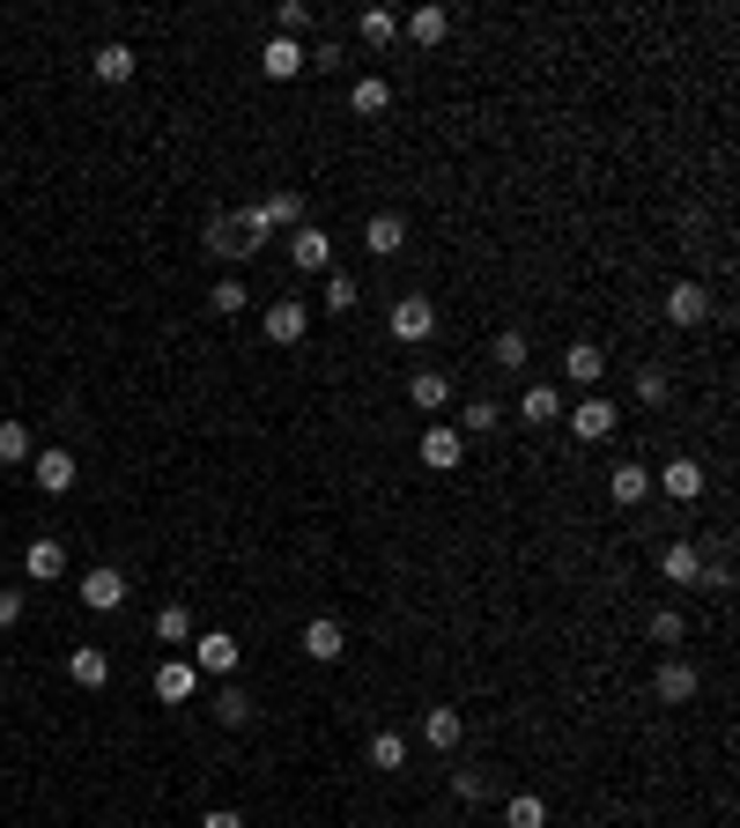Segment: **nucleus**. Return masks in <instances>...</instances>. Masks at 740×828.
<instances>
[{"label": "nucleus", "instance_id": "obj_12", "mask_svg": "<svg viewBox=\"0 0 740 828\" xmlns=\"http://www.w3.org/2000/svg\"><path fill=\"white\" fill-rule=\"evenodd\" d=\"M704 318H711L704 282H674V289H666V326H704Z\"/></svg>", "mask_w": 740, "mask_h": 828}, {"label": "nucleus", "instance_id": "obj_28", "mask_svg": "<svg viewBox=\"0 0 740 828\" xmlns=\"http://www.w3.org/2000/svg\"><path fill=\"white\" fill-rule=\"evenodd\" d=\"M319 304H326L334 318H341V311H356V304H363V289H356V274H341V267H334V274H326V289H319Z\"/></svg>", "mask_w": 740, "mask_h": 828}, {"label": "nucleus", "instance_id": "obj_30", "mask_svg": "<svg viewBox=\"0 0 740 828\" xmlns=\"http://www.w3.org/2000/svg\"><path fill=\"white\" fill-rule=\"evenodd\" d=\"M245 304H252V289H245V282H237V274H222L215 289H208V311H215V318H237V311H245Z\"/></svg>", "mask_w": 740, "mask_h": 828}, {"label": "nucleus", "instance_id": "obj_5", "mask_svg": "<svg viewBox=\"0 0 740 828\" xmlns=\"http://www.w3.org/2000/svg\"><path fill=\"white\" fill-rule=\"evenodd\" d=\"M289 259L304 274H334V237H326L319 222H304V230H289Z\"/></svg>", "mask_w": 740, "mask_h": 828}, {"label": "nucleus", "instance_id": "obj_38", "mask_svg": "<svg viewBox=\"0 0 740 828\" xmlns=\"http://www.w3.org/2000/svg\"><path fill=\"white\" fill-rule=\"evenodd\" d=\"M215 718H222V725H245V718H252V696H245L237 681H222V696H215Z\"/></svg>", "mask_w": 740, "mask_h": 828}, {"label": "nucleus", "instance_id": "obj_6", "mask_svg": "<svg viewBox=\"0 0 740 828\" xmlns=\"http://www.w3.org/2000/svg\"><path fill=\"white\" fill-rule=\"evenodd\" d=\"M30 481L45 488V496H67V488H74V452H60V444L30 452Z\"/></svg>", "mask_w": 740, "mask_h": 828}, {"label": "nucleus", "instance_id": "obj_24", "mask_svg": "<svg viewBox=\"0 0 740 828\" xmlns=\"http://www.w3.org/2000/svg\"><path fill=\"white\" fill-rule=\"evenodd\" d=\"M385 104H393V82H378V74H363V82L348 89V112H356V119H378Z\"/></svg>", "mask_w": 740, "mask_h": 828}, {"label": "nucleus", "instance_id": "obj_19", "mask_svg": "<svg viewBox=\"0 0 740 828\" xmlns=\"http://www.w3.org/2000/svg\"><path fill=\"white\" fill-rule=\"evenodd\" d=\"M363 244L378 252V259H393L400 244H408V222H400L393 208H385V215H370V222H363Z\"/></svg>", "mask_w": 740, "mask_h": 828}, {"label": "nucleus", "instance_id": "obj_37", "mask_svg": "<svg viewBox=\"0 0 740 828\" xmlns=\"http://www.w3.org/2000/svg\"><path fill=\"white\" fill-rule=\"evenodd\" d=\"M644 636H652V644H666V651H674V644H681V636H689V622H681V614H674V607H659V614H652V622H644Z\"/></svg>", "mask_w": 740, "mask_h": 828}, {"label": "nucleus", "instance_id": "obj_35", "mask_svg": "<svg viewBox=\"0 0 740 828\" xmlns=\"http://www.w3.org/2000/svg\"><path fill=\"white\" fill-rule=\"evenodd\" d=\"M504 821H511V828H548V806L533 799V792H511V806H504Z\"/></svg>", "mask_w": 740, "mask_h": 828}, {"label": "nucleus", "instance_id": "obj_7", "mask_svg": "<svg viewBox=\"0 0 740 828\" xmlns=\"http://www.w3.org/2000/svg\"><path fill=\"white\" fill-rule=\"evenodd\" d=\"M696 688H704V673H696L689 658H666L659 673H652V696H659V703H696Z\"/></svg>", "mask_w": 740, "mask_h": 828}, {"label": "nucleus", "instance_id": "obj_23", "mask_svg": "<svg viewBox=\"0 0 740 828\" xmlns=\"http://www.w3.org/2000/svg\"><path fill=\"white\" fill-rule=\"evenodd\" d=\"M208 252H215V259H252V244H245V230H237V215H215V222H208Z\"/></svg>", "mask_w": 740, "mask_h": 828}, {"label": "nucleus", "instance_id": "obj_11", "mask_svg": "<svg viewBox=\"0 0 740 828\" xmlns=\"http://www.w3.org/2000/svg\"><path fill=\"white\" fill-rule=\"evenodd\" d=\"M23 577L30 585H60V577H67V548H60V540H30L23 548Z\"/></svg>", "mask_w": 740, "mask_h": 828}, {"label": "nucleus", "instance_id": "obj_39", "mask_svg": "<svg viewBox=\"0 0 740 828\" xmlns=\"http://www.w3.org/2000/svg\"><path fill=\"white\" fill-rule=\"evenodd\" d=\"M666 392H674V378H666L659 363H644L637 370V400H644V407H666Z\"/></svg>", "mask_w": 740, "mask_h": 828}, {"label": "nucleus", "instance_id": "obj_33", "mask_svg": "<svg viewBox=\"0 0 740 828\" xmlns=\"http://www.w3.org/2000/svg\"><path fill=\"white\" fill-rule=\"evenodd\" d=\"M260 208H267L274 230H304V193H289V185H282L274 200H260Z\"/></svg>", "mask_w": 740, "mask_h": 828}, {"label": "nucleus", "instance_id": "obj_17", "mask_svg": "<svg viewBox=\"0 0 740 828\" xmlns=\"http://www.w3.org/2000/svg\"><path fill=\"white\" fill-rule=\"evenodd\" d=\"M134 67H141V60H134V45H97V60H89V74H97L104 89L134 82Z\"/></svg>", "mask_w": 740, "mask_h": 828}, {"label": "nucleus", "instance_id": "obj_20", "mask_svg": "<svg viewBox=\"0 0 740 828\" xmlns=\"http://www.w3.org/2000/svg\"><path fill=\"white\" fill-rule=\"evenodd\" d=\"M607 496H615V503H644V496H652V474H644L637 459L607 466Z\"/></svg>", "mask_w": 740, "mask_h": 828}, {"label": "nucleus", "instance_id": "obj_15", "mask_svg": "<svg viewBox=\"0 0 740 828\" xmlns=\"http://www.w3.org/2000/svg\"><path fill=\"white\" fill-rule=\"evenodd\" d=\"M518 422H526V429H548V422H563V392H556V385H526V400H518Z\"/></svg>", "mask_w": 740, "mask_h": 828}, {"label": "nucleus", "instance_id": "obj_10", "mask_svg": "<svg viewBox=\"0 0 740 828\" xmlns=\"http://www.w3.org/2000/svg\"><path fill=\"white\" fill-rule=\"evenodd\" d=\"M341 651H348V629L334 622V614L304 622V658H319V666H341Z\"/></svg>", "mask_w": 740, "mask_h": 828}, {"label": "nucleus", "instance_id": "obj_44", "mask_svg": "<svg viewBox=\"0 0 740 828\" xmlns=\"http://www.w3.org/2000/svg\"><path fill=\"white\" fill-rule=\"evenodd\" d=\"M15 622H23V592L0 585V629H15Z\"/></svg>", "mask_w": 740, "mask_h": 828}, {"label": "nucleus", "instance_id": "obj_3", "mask_svg": "<svg viewBox=\"0 0 740 828\" xmlns=\"http://www.w3.org/2000/svg\"><path fill=\"white\" fill-rule=\"evenodd\" d=\"M615 422H622V407H615V400H600V392H585V400L570 407V429H578V444L615 437Z\"/></svg>", "mask_w": 740, "mask_h": 828}, {"label": "nucleus", "instance_id": "obj_16", "mask_svg": "<svg viewBox=\"0 0 740 828\" xmlns=\"http://www.w3.org/2000/svg\"><path fill=\"white\" fill-rule=\"evenodd\" d=\"M67 681L74 688H104V681H112V658H104L97 644H74V651H67Z\"/></svg>", "mask_w": 740, "mask_h": 828}, {"label": "nucleus", "instance_id": "obj_36", "mask_svg": "<svg viewBox=\"0 0 740 828\" xmlns=\"http://www.w3.org/2000/svg\"><path fill=\"white\" fill-rule=\"evenodd\" d=\"M356 30H363V45H393V38H400V15H393V8H370Z\"/></svg>", "mask_w": 740, "mask_h": 828}, {"label": "nucleus", "instance_id": "obj_13", "mask_svg": "<svg viewBox=\"0 0 740 828\" xmlns=\"http://www.w3.org/2000/svg\"><path fill=\"white\" fill-rule=\"evenodd\" d=\"M408 407L415 414H444L452 407V378H444V370H415V378H408Z\"/></svg>", "mask_w": 740, "mask_h": 828}, {"label": "nucleus", "instance_id": "obj_31", "mask_svg": "<svg viewBox=\"0 0 740 828\" xmlns=\"http://www.w3.org/2000/svg\"><path fill=\"white\" fill-rule=\"evenodd\" d=\"M30 422H0V466H30Z\"/></svg>", "mask_w": 740, "mask_h": 828}, {"label": "nucleus", "instance_id": "obj_43", "mask_svg": "<svg viewBox=\"0 0 740 828\" xmlns=\"http://www.w3.org/2000/svg\"><path fill=\"white\" fill-rule=\"evenodd\" d=\"M304 67H319V74H341V45H311V52H304Z\"/></svg>", "mask_w": 740, "mask_h": 828}, {"label": "nucleus", "instance_id": "obj_21", "mask_svg": "<svg viewBox=\"0 0 740 828\" xmlns=\"http://www.w3.org/2000/svg\"><path fill=\"white\" fill-rule=\"evenodd\" d=\"M563 370H570V385H600V370H607V355H600V348H592V341H570L563 348Z\"/></svg>", "mask_w": 740, "mask_h": 828}, {"label": "nucleus", "instance_id": "obj_18", "mask_svg": "<svg viewBox=\"0 0 740 828\" xmlns=\"http://www.w3.org/2000/svg\"><path fill=\"white\" fill-rule=\"evenodd\" d=\"M659 570H666V585H696V577H704V555H696V540H666Z\"/></svg>", "mask_w": 740, "mask_h": 828}, {"label": "nucleus", "instance_id": "obj_22", "mask_svg": "<svg viewBox=\"0 0 740 828\" xmlns=\"http://www.w3.org/2000/svg\"><path fill=\"white\" fill-rule=\"evenodd\" d=\"M260 74H274V82L304 74V45H296V38H267V52H260Z\"/></svg>", "mask_w": 740, "mask_h": 828}, {"label": "nucleus", "instance_id": "obj_26", "mask_svg": "<svg viewBox=\"0 0 740 828\" xmlns=\"http://www.w3.org/2000/svg\"><path fill=\"white\" fill-rule=\"evenodd\" d=\"M422 740H430V747H444V755H452V747H459V710L430 703V710H422Z\"/></svg>", "mask_w": 740, "mask_h": 828}, {"label": "nucleus", "instance_id": "obj_32", "mask_svg": "<svg viewBox=\"0 0 740 828\" xmlns=\"http://www.w3.org/2000/svg\"><path fill=\"white\" fill-rule=\"evenodd\" d=\"M444 30H452L444 8H415V15H408V38H415V45H444Z\"/></svg>", "mask_w": 740, "mask_h": 828}, {"label": "nucleus", "instance_id": "obj_42", "mask_svg": "<svg viewBox=\"0 0 740 828\" xmlns=\"http://www.w3.org/2000/svg\"><path fill=\"white\" fill-rule=\"evenodd\" d=\"M452 792H459V799H482L489 777H482V769H452Z\"/></svg>", "mask_w": 740, "mask_h": 828}, {"label": "nucleus", "instance_id": "obj_45", "mask_svg": "<svg viewBox=\"0 0 740 828\" xmlns=\"http://www.w3.org/2000/svg\"><path fill=\"white\" fill-rule=\"evenodd\" d=\"M200 828H245V814H230V806H208V814H200Z\"/></svg>", "mask_w": 740, "mask_h": 828}, {"label": "nucleus", "instance_id": "obj_40", "mask_svg": "<svg viewBox=\"0 0 740 828\" xmlns=\"http://www.w3.org/2000/svg\"><path fill=\"white\" fill-rule=\"evenodd\" d=\"M496 363L504 370H526V355H533V341H526V333H496V348H489Z\"/></svg>", "mask_w": 740, "mask_h": 828}, {"label": "nucleus", "instance_id": "obj_2", "mask_svg": "<svg viewBox=\"0 0 740 828\" xmlns=\"http://www.w3.org/2000/svg\"><path fill=\"white\" fill-rule=\"evenodd\" d=\"M237 636L230 629H208V636H193V658H186V666H193V673H215V681H230V673H237Z\"/></svg>", "mask_w": 740, "mask_h": 828}, {"label": "nucleus", "instance_id": "obj_1", "mask_svg": "<svg viewBox=\"0 0 740 828\" xmlns=\"http://www.w3.org/2000/svg\"><path fill=\"white\" fill-rule=\"evenodd\" d=\"M385 333H393L400 348L430 341V333H437V304H430V296H400L393 311H385Z\"/></svg>", "mask_w": 740, "mask_h": 828}, {"label": "nucleus", "instance_id": "obj_8", "mask_svg": "<svg viewBox=\"0 0 740 828\" xmlns=\"http://www.w3.org/2000/svg\"><path fill=\"white\" fill-rule=\"evenodd\" d=\"M459 459H467V437H459L452 422H437V429H422V466H430V474H452Z\"/></svg>", "mask_w": 740, "mask_h": 828}, {"label": "nucleus", "instance_id": "obj_34", "mask_svg": "<svg viewBox=\"0 0 740 828\" xmlns=\"http://www.w3.org/2000/svg\"><path fill=\"white\" fill-rule=\"evenodd\" d=\"M370 769H408V740L400 732H370Z\"/></svg>", "mask_w": 740, "mask_h": 828}, {"label": "nucleus", "instance_id": "obj_27", "mask_svg": "<svg viewBox=\"0 0 740 828\" xmlns=\"http://www.w3.org/2000/svg\"><path fill=\"white\" fill-rule=\"evenodd\" d=\"M156 644H163V651H178V644H193V614L178 607V599H171V607H156Z\"/></svg>", "mask_w": 740, "mask_h": 828}, {"label": "nucleus", "instance_id": "obj_14", "mask_svg": "<svg viewBox=\"0 0 740 828\" xmlns=\"http://www.w3.org/2000/svg\"><path fill=\"white\" fill-rule=\"evenodd\" d=\"M652 481H659L674 503H696V496H704V466H696V459H666Z\"/></svg>", "mask_w": 740, "mask_h": 828}, {"label": "nucleus", "instance_id": "obj_9", "mask_svg": "<svg viewBox=\"0 0 740 828\" xmlns=\"http://www.w3.org/2000/svg\"><path fill=\"white\" fill-rule=\"evenodd\" d=\"M260 326H267L274 348H296V341H304V326H311V311H304L296 296H282V304H267V318H260Z\"/></svg>", "mask_w": 740, "mask_h": 828}, {"label": "nucleus", "instance_id": "obj_41", "mask_svg": "<svg viewBox=\"0 0 740 828\" xmlns=\"http://www.w3.org/2000/svg\"><path fill=\"white\" fill-rule=\"evenodd\" d=\"M304 23H311V8H304V0H282V8H274V38H296Z\"/></svg>", "mask_w": 740, "mask_h": 828}, {"label": "nucleus", "instance_id": "obj_25", "mask_svg": "<svg viewBox=\"0 0 740 828\" xmlns=\"http://www.w3.org/2000/svg\"><path fill=\"white\" fill-rule=\"evenodd\" d=\"M193 666H186V658H163V666H156V696H163V703H186V696H193Z\"/></svg>", "mask_w": 740, "mask_h": 828}, {"label": "nucleus", "instance_id": "obj_29", "mask_svg": "<svg viewBox=\"0 0 740 828\" xmlns=\"http://www.w3.org/2000/svg\"><path fill=\"white\" fill-rule=\"evenodd\" d=\"M504 429V407L496 400H467V414H459V437H496Z\"/></svg>", "mask_w": 740, "mask_h": 828}, {"label": "nucleus", "instance_id": "obj_4", "mask_svg": "<svg viewBox=\"0 0 740 828\" xmlns=\"http://www.w3.org/2000/svg\"><path fill=\"white\" fill-rule=\"evenodd\" d=\"M82 607H89V614H119V607H126V570L97 562V570L82 577Z\"/></svg>", "mask_w": 740, "mask_h": 828}]
</instances>
